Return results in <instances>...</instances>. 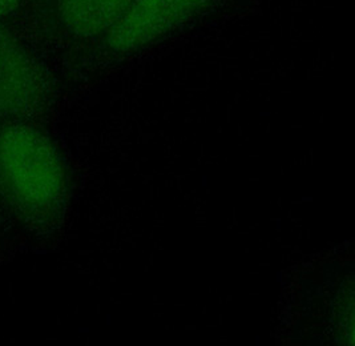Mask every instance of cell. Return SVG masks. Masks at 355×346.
<instances>
[{
    "mask_svg": "<svg viewBox=\"0 0 355 346\" xmlns=\"http://www.w3.org/2000/svg\"><path fill=\"white\" fill-rule=\"evenodd\" d=\"M0 192L31 225H46L64 198V172L43 133L14 126L0 135Z\"/></svg>",
    "mask_w": 355,
    "mask_h": 346,
    "instance_id": "6da1fadb",
    "label": "cell"
},
{
    "mask_svg": "<svg viewBox=\"0 0 355 346\" xmlns=\"http://www.w3.org/2000/svg\"><path fill=\"white\" fill-rule=\"evenodd\" d=\"M209 0H132L127 12L108 33L113 50H137L171 33Z\"/></svg>",
    "mask_w": 355,
    "mask_h": 346,
    "instance_id": "7a4b0ae2",
    "label": "cell"
},
{
    "mask_svg": "<svg viewBox=\"0 0 355 346\" xmlns=\"http://www.w3.org/2000/svg\"><path fill=\"white\" fill-rule=\"evenodd\" d=\"M42 96V76L31 58L0 28V119L33 112Z\"/></svg>",
    "mask_w": 355,
    "mask_h": 346,
    "instance_id": "3957f363",
    "label": "cell"
},
{
    "mask_svg": "<svg viewBox=\"0 0 355 346\" xmlns=\"http://www.w3.org/2000/svg\"><path fill=\"white\" fill-rule=\"evenodd\" d=\"M132 0H62L60 15L76 35L110 33L124 17Z\"/></svg>",
    "mask_w": 355,
    "mask_h": 346,
    "instance_id": "277c9868",
    "label": "cell"
},
{
    "mask_svg": "<svg viewBox=\"0 0 355 346\" xmlns=\"http://www.w3.org/2000/svg\"><path fill=\"white\" fill-rule=\"evenodd\" d=\"M21 0H0V17L14 12Z\"/></svg>",
    "mask_w": 355,
    "mask_h": 346,
    "instance_id": "5b68a950",
    "label": "cell"
}]
</instances>
